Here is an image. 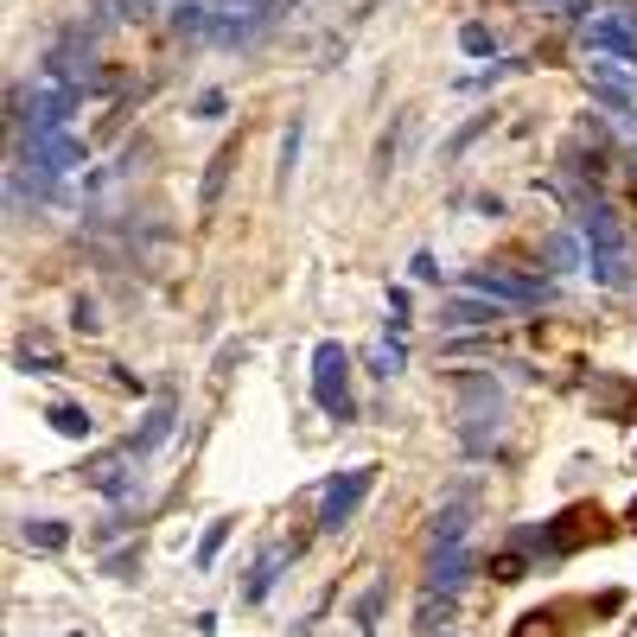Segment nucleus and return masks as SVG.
Here are the masks:
<instances>
[{"label":"nucleus","instance_id":"obj_29","mask_svg":"<svg viewBox=\"0 0 637 637\" xmlns=\"http://www.w3.org/2000/svg\"><path fill=\"white\" fill-rule=\"evenodd\" d=\"M548 7H561V13H574V20H587V7H593V0H548Z\"/></svg>","mask_w":637,"mask_h":637},{"label":"nucleus","instance_id":"obj_1","mask_svg":"<svg viewBox=\"0 0 637 637\" xmlns=\"http://www.w3.org/2000/svg\"><path fill=\"white\" fill-rule=\"evenodd\" d=\"M574 230H580V243H587V274L599 287H631L637 281V255H631V236H625V223H618V211L606 198H580V211H574Z\"/></svg>","mask_w":637,"mask_h":637},{"label":"nucleus","instance_id":"obj_23","mask_svg":"<svg viewBox=\"0 0 637 637\" xmlns=\"http://www.w3.org/2000/svg\"><path fill=\"white\" fill-rule=\"evenodd\" d=\"M459 45H466L472 58H491V51H497V39H491V26H478V20H472L466 32H459Z\"/></svg>","mask_w":637,"mask_h":637},{"label":"nucleus","instance_id":"obj_15","mask_svg":"<svg viewBox=\"0 0 637 637\" xmlns=\"http://www.w3.org/2000/svg\"><path fill=\"white\" fill-rule=\"evenodd\" d=\"M440 618H453V593H421V612H415V631L421 637H440Z\"/></svg>","mask_w":637,"mask_h":637},{"label":"nucleus","instance_id":"obj_30","mask_svg":"<svg viewBox=\"0 0 637 637\" xmlns=\"http://www.w3.org/2000/svg\"><path fill=\"white\" fill-rule=\"evenodd\" d=\"M618 128H625V134H637V109H625V115H618Z\"/></svg>","mask_w":637,"mask_h":637},{"label":"nucleus","instance_id":"obj_8","mask_svg":"<svg viewBox=\"0 0 637 637\" xmlns=\"http://www.w3.org/2000/svg\"><path fill=\"white\" fill-rule=\"evenodd\" d=\"M236 141H223L211 153V166H204V179H198V211H217V198H223V185H230V172H236Z\"/></svg>","mask_w":637,"mask_h":637},{"label":"nucleus","instance_id":"obj_26","mask_svg":"<svg viewBox=\"0 0 637 637\" xmlns=\"http://www.w3.org/2000/svg\"><path fill=\"white\" fill-rule=\"evenodd\" d=\"M198 115H204V122H211V115H223V90H204V96H198Z\"/></svg>","mask_w":637,"mask_h":637},{"label":"nucleus","instance_id":"obj_14","mask_svg":"<svg viewBox=\"0 0 637 637\" xmlns=\"http://www.w3.org/2000/svg\"><path fill=\"white\" fill-rule=\"evenodd\" d=\"M51 427H58V434L64 440H90L96 434V421H90V408H77V402H58V408H51V415H45Z\"/></svg>","mask_w":637,"mask_h":637},{"label":"nucleus","instance_id":"obj_11","mask_svg":"<svg viewBox=\"0 0 637 637\" xmlns=\"http://www.w3.org/2000/svg\"><path fill=\"white\" fill-rule=\"evenodd\" d=\"M497 319H504L497 300L491 306H478V300H453V306H446V332H491Z\"/></svg>","mask_w":637,"mask_h":637},{"label":"nucleus","instance_id":"obj_21","mask_svg":"<svg viewBox=\"0 0 637 637\" xmlns=\"http://www.w3.org/2000/svg\"><path fill=\"white\" fill-rule=\"evenodd\" d=\"M281 561H287V555H281V548H274V555H268L262 567H255V580H249V599H268V587H274V574H281Z\"/></svg>","mask_w":637,"mask_h":637},{"label":"nucleus","instance_id":"obj_28","mask_svg":"<svg viewBox=\"0 0 637 637\" xmlns=\"http://www.w3.org/2000/svg\"><path fill=\"white\" fill-rule=\"evenodd\" d=\"M96 325H102V319H96V306H90V300H77V332H96Z\"/></svg>","mask_w":637,"mask_h":637},{"label":"nucleus","instance_id":"obj_4","mask_svg":"<svg viewBox=\"0 0 637 637\" xmlns=\"http://www.w3.org/2000/svg\"><path fill=\"white\" fill-rule=\"evenodd\" d=\"M466 287H472V294H485V300H497V306H542L548 300L542 281H523V274H504V268H472Z\"/></svg>","mask_w":637,"mask_h":637},{"label":"nucleus","instance_id":"obj_7","mask_svg":"<svg viewBox=\"0 0 637 637\" xmlns=\"http://www.w3.org/2000/svg\"><path fill=\"white\" fill-rule=\"evenodd\" d=\"M172 421H179V402H172V395H160V402L147 408V421L134 427V440H128V453L141 459V453H153V446H160L166 434H172Z\"/></svg>","mask_w":637,"mask_h":637},{"label":"nucleus","instance_id":"obj_17","mask_svg":"<svg viewBox=\"0 0 637 637\" xmlns=\"http://www.w3.org/2000/svg\"><path fill=\"white\" fill-rule=\"evenodd\" d=\"M26 542H32V548H45V555H58V548L71 542V529L51 523V516H32V523H26Z\"/></svg>","mask_w":637,"mask_h":637},{"label":"nucleus","instance_id":"obj_10","mask_svg":"<svg viewBox=\"0 0 637 637\" xmlns=\"http://www.w3.org/2000/svg\"><path fill=\"white\" fill-rule=\"evenodd\" d=\"M415 134H421V122H415V115H402V122H395V128L383 134V147H376V172H383V179H389V172L408 160V153H415Z\"/></svg>","mask_w":637,"mask_h":637},{"label":"nucleus","instance_id":"obj_18","mask_svg":"<svg viewBox=\"0 0 637 637\" xmlns=\"http://www.w3.org/2000/svg\"><path fill=\"white\" fill-rule=\"evenodd\" d=\"M300 141H306V122L294 115V122H287V134H281V192H287V185H294V166H300Z\"/></svg>","mask_w":637,"mask_h":637},{"label":"nucleus","instance_id":"obj_24","mask_svg":"<svg viewBox=\"0 0 637 637\" xmlns=\"http://www.w3.org/2000/svg\"><path fill=\"white\" fill-rule=\"evenodd\" d=\"M491 574H497V580H523V548H510V555H497V561H491Z\"/></svg>","mask_w":637,"mask_h":637},{"label":"nucleus","instance_id":"obj_22","mask_svg":"<svg viewBox=\"0 0 637 637\" xmlns=\"http://www.w3.org/2000/svg\"><path fill=\"white\" fill-rule=\"evenodd\" d=\"M223 542H230V523H211V529H204V542H198V555H192V561H198V567H211Z\"/></svg>","mask_w":637,"mask_h":637},{"label":"nucleus","instance_id":"obj_3","mask_svg":"<svg viewBox=\"0 0 637 637\" xmlns=\"http://www.w3.org/2000/svg\"><path fill=\"white\" fill-rule=\"evenodd\" d=\"M313 402H319L332 421H351V415H357L351 376H344V344H338V338H325L319 351H313Z\"/></svg>","mask_w":637,"mask_h":637},{"label":"nucleus","instance_id":"obj_25","mask_svg":"<svg viewBox=\"0 0 637 637\" xmlns=\"http://www.w3.org/2000/svg\"><path fill=\"white\" fill-rule=\"evenodd\" d=\"M516 637H555V612H529V618H523V631H516Z\"/></svg>","mask_w":637,"mask_h":637},{"label":"nucleus","instance_id":"obj_9","mask_svg":"<svg viewBox=\"0 0 637 637\" xmlns=\"http://www.w3.org/2000/svg\"><path fill=\"white\" fill-rule=\"evenodd\" d=\"M587 83H593V96L606 102L612 115H625V109H637V90H631V83H625V77L612 71V64H587Z\"/></svg>","mask_w":637,"mask_h":637},{"label":"nucleus","instance_id":"obj_19","mask_svg":"<svg viewBox=\"0 0 637 637\" xmlns=\"http://www.w3.org/2000/svg\"><path fill=\"white\" fill-rule=\"evenodd\" d=\"M370 376H402V344H370Z\"/></svg>","mask_w":637,"mask_h":637},{"label":"nucleus","instance_id":"obj_5","mask_svg":"<svg viewBox=\"0 0 637 637\" xmlns=\"http://www.w3.org/2000/svg\"><path fill=\"white\" fill-rule=\"evenodd\" d=\"M472 580V555L466 548H434V561H427V587L434 593H459Z\"/></svg>","mask_w":637,"mask_h":637},{"label":"nucleus","instance_id":"obj_20","mask_svg":"<svg viewBox=\"0 0 637 637\" xmlns=\"http://www.w3.org/2000/svg\"><path fill=\"white\" fill-rule=\"evenodd\" d=\"M548 262H555V268H580V243H574V236H548Z\"/></svg>","mask_w":637,"mask_h":637},{"label":"nucleus","instance_id":"obj_12","mask_svg":"<svg viewBox=\"0 0 637 637\" xmlns=\"http://www.w3.org/2000/svg\"><path fill=\"white\" fill-rule=\"evenodd\" d=\"M128 459H134V453H109V459H96V466H90V485H96V491H109V497H128Z\"/></svg>","mask_w":637,"mask_h":637},{"label":"nucleus","instance_id":"obj_16","mask_svg":"<svg viewBox=\"0 0 637 637\" xmlns=\"http://www.w3.org/2000/svg\"><path fill=\"white\" fill-rule=\"evenodd\" d=\"M383 599H389L383 580H370L364 599H357V631H364V637H376V625H383Z\"/></svg>","mask_w":637,"mask_h":637},{"label":"nucleus","instance_id":"obj_2","mask_svg":"<svg viewBox=\"0 0 637 637\" xmlns=\"http://www.w3.org/2000/svg\"><path fill=\"white\" fill-rule=\"evenodd\" d=\"M370 491H376V466H351V472H338L332 485L319 491V529H325V536H344V523L364 510V497H370Z\"/></svg>","mask_w":637,"mask_h":637},{"label":"nucleus","instance_id":"obj_13","mask_svg":"<svg viewBox=\"0 0 637 637\" xmlns=\"http://www.w3.org/2000/svg\"><path fill=\"white\" fill-rule=\"evenodd\" d=\"M466 523H472L466 497H459V504H446V510L434 516V548H459V542H466Z\"/></svg>","mask_w":637,"mask_h":637},{"label":"nucleus","instance_id":"obj_6","mask_svg":"<svg viewBox=\"0 0 637 637\" xmlns=\"http://www.w3.org/2000/svg\"><path fill=\"white\" fill-rule=\"evenodd\" d=\"M580 39H587L593 51H618V58H637V32H631V20H606V13H599V20L580 26Z\"/></svg>","mask_w":637,"mask_h":637},{"label":"nucleus","instance_id":"obj_31","mask_svg":"<svg viewBox=\"0 0 637 637\" xmlns=\"http://www.w3.org/2000/svg\"><path fill=\"white\" fill-rule=\"evenodd\" d=\"M338 7H344V13H364V7H370V0H338Z\"/></svg>","mask_w":637,"mask_h":637},{"label":"nucleus","instance_id":"obj_27","mask_svg":"<svg viewBox=\"0 0 637 637\" xmlns=\"http://www.w3.org/2000/svg\"><path fill=\"white\" fill-rule=\"evenodd\" d=\"M415 281H440V268H434V255H427V249L415 255Z\"/></svg>","mask_w":637,"mask_h":637}]
</instances>
